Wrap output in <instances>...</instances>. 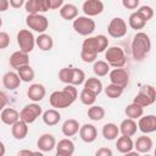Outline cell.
<instances>
[{
	"label": "cell",
	"mask_w": 156,
	"mask_h": 156,
	"mask_svg": "<svg viewBox=\"0 0 156 156\" xmlns=\"http://www.w3.org/2000/svg\"><path fill=\"white\" fill-rule=\"evenodd\" d=\"M1 26H2V20H1V17H0V28H1Z\"/></svg>",
	"instance_id": "52"
},
{
	"label": "cell",
	"mask_w": 156,
	"mask_h": 156,
	"mask_svg": "<svg viewBox=\"0 0 156 156\" xmlns=\"http://www.w3.org/2000/svg\"><path fill=\"white\" fill-rule=\"evenodd\" d=\"M96 56H98V54H94V52H90V51H87V50H83V49L80 50V58L85 63L94 62L96 60Z\"/></svg>",
	"instance_id": "42"
},
{
	"label": "cell",
	"mask_w": 156,
	"mask_h": 156,
	"mask_svg": "<svg viewBox=\"0 0 156 156\" xmlns=\"http://www.w3.org/2000/svg\"><path fill=\"white\" fill-rule=\"evenodd\" d=\"M108 77H110V82L117 85H121L123 88H126L129 83V72L123 68V67H117L113 68L112 71L108 72Z\"/></svg>",
	"instance_id": "11"
},
{
	"label": "cell",
	"mask_w": 156,
	"mask_h": 156,
	"mask_svg": "<svg viewBox=\"0 0 156 156\" xmlns=\"http://www.w3.org/2000/svg\"><path fill=\"white\" fill-rule=\"evenodd\" d=\"M139 2L140 0H122V5L127 9V10H135L139 7Z\"/></svg>",
	"instance_id": "44"
},
{
	"label": "cell",
	"mask_w": 156,
	"mask_h": 156,
	"mask_svg": "<svg viewBox=\"0 0 156 156\" xmlns=\"http://www.w3.org/2000/svg\"><path fill=\"white\" fill-rule=\"evenodd\" d=\"M17 74L20 77V79L22 82H26V83H29L34 79V76H35V72L34 69L30 67V65H24L22 67H20L17 69Z\"/></svg>",
	"instance_id": "32"
},
{
	"label": "cell",
	"mask_w": 156,
	"mask_h": 156,
	"mask_svg": "<svg viewBox=\"0 0 156 156\" xmlns=\"http://www.w3.org/2000/svg\"><path fill=\"white\" fill-rule=\"evenodd\" d=\"M60 16L66 21L74 20L78 16V7L73 4H65L60 7Z\"/></svg>",
	"instance_id": "27"
},
{
	"label": "cell",
	"mask_w": 156,
	"mask_h": 156,
	"mask_svg": "<svg viewBox=\"0 0 156 156\" xmlns=\"http://www.w3.org/2000/svg\"><path fill=\"white\" fill-rule=\"evenodd\" d=\"M21 79L15 71H9L2 76V84L7 90H16L21 85Z\"/></svg>",
	"instance_id": "19"
},
{
	"label": "cell",
	"mask_w": 156,
	"mask_h": 156,
	"mask_svg": "<svg viewBox=\"0 0 156 156\" xmlns=\"http://www.w3.org/2000/svg\"><path fill=\"white\" fill-rule=\"evenodd\" d=\"M78 91L77 88L72 84H66V87L62 90H55L49 96V102L51 107L56 110L69 107L77 99Z\"/></svg>",
	"instance_id": "1"
},
{
	"label": "cell",
	"mask_w": 156,
	"mask_h": 156,
	"mask_svg": "<svg viewBox=\"0 0 156 156\" xmlns=\"http://www.w3.org/2000/svg\"><path fill=\"white\" fill-rule=\"evenodd\" d=\"M24 9L28 15H34V13H40L39 9V1L38 0H27L24 2Z\"/></svg>",
	"instance_id": "39"
},
{
	"label": "cell",
	"mask_w": 156,
	"mask_h": 156,
	"mask_svg": "<svg viewBox=\"0 0 156 156\" xmlns=\"http://www.w3.org/2000/svg\"><path fill=\"white\" fill-rule=\"evenodd\" d=\"M11 134L16 140H23L28 134V123L18 119L11 126Z\"/></svg>",
	"instance_id": "21"
},
{
	"label": "cell",
	"mask_w": 156,
	"mask_h": 156,
	"mask_svg": "<svg viewBox=\"0 0 156 156\" xmlns=\"http://www.w3.org/2000/svg\"><path fill=\"white\" fill-rule=\"evenodd\" d=\"M9 62H10V66L17 71L20 67H22L24 65H29V55H28V52H24L22 50L15 51L10 56Z\"/></svg>",
	"instance_id": "16"
},
{
	"label": "cell",
	"mask_w": 156,
	"mask_h": 156,
	"mask_svg": "<svg viewBox=\"0 0 156 156\" xmlns=\"http://www.w3.org/2000/svg\"><path fill=\"white\" fill-rule=\"evenodd\" d=\"M105 110L102 106H99V105H91L89 108H88V117L91 119V121H95V122H99L101 121L104 117H105Z\"/></svg>",
	"instance_id": "35"
},
{
	"label": "cell",
	"mask_w": 156,
	"mask_h": 156,
	"mask_svg": "<svg viewBox=\"0 0 156 156\" xmlns=\"http://www.w3.org/2000/svg\"><path fill=\"white\" fill-rule=\"evenodd\" d=\"M46 90L45 87L43 84L39 83H34L32 85H29L28 90H27V96L33 101V102H39L45 98Z\"/></svg>",
	"instance_id": "18"
},
{
	"label": "cell",
	"mask_w": 156,
	"mask_h": 156,
	"mask_svg": "<svg viewBox=\"0 0 156 156\" xmlns=\"http://www.w3.org/2000/svg\"><path fill=\"white\" fill-rule=\"evenodd\" d=\"M26 24L28 26L29 29L40 33H44L48 27H49V20L41 15V13H34V15H28L26 17Z\"/></svg>",
	"instance_id": "7"
},
{
	"label": "cell",
	"mask_w": 156,
	"mask_h": 156,
	"mask_svg": "<svg viewBox=\"0 0 156 156\" xmlns=\"http://www.w3.org/2000/svg\"><path fill=\"white\" fill-rule=\"evenodd\" d=\"M119 134V128L117 124L110 122V123H106L104 127H102V136L106 139V140H115Z\"/></svg>",
	"instance_id": "30"
},
{
	"label": "cell",
	"mask_w": 156,
	"mask_h": 156,
	"mask_svg": "<svg viewBox=\"0 0 156 156\" xmlns=\"http://www.w3.org/2000/svg\"><path fill=\"white\" fill-rule=\"evenodd\" d=\"M35 45L41 50V51H50L54 46V40L49 34L40 33L35 38Z\"/></svg>",
	"instance_id": "26"
},
{
	"label": "cell",
	"mask_w": 156,
	"mask_h": 156,
	"mask_svg": "<svg viewBox=\"0 0 156 156\" xmlns=\"http://www.w3.org/2000/svg\"><path fill=\"white\" fill-rule=\"evenodd\" d=\"M17 44L20 46V50L29 54L35 46V38L29 29H21L17 33Z\"/></svg>",
	"instance_id": "8"
},
{
	"label": "cell",
	"mask_w": 156,
	"mask_h": 156,
	"mask_svg": "<svg viewBox=\"0 0 156 156\" xmlns=\"http://www.w3.org/2000/svg\"><path fill=\"white\" fill-rule=\"evenodd\" d=\"M71 74H72V67H63L58 72V79L65 84H69Z\"/></svg>",
	"instance_id": "41"
},
{
	"label": "cell",
	"mask_w": 156,
	"mask_h": 156,
	"mask_svg": "<svg viewBox=\"0 0 156 156\" xmlns=\"http://www.w3.org/2000/svg\"><path fill=\"white\" fill-rule=\"evenodd\" d=\"M124 113L128 118H132V119H138L139 117H141L144 115V107H141L140 105L138 104H129L127 105V107L124 108Z\"/></svg>",
	"instance_id": "31"
},
{
	"label": "cell",
	"mask_w": 156,
	"mask_h": 156,
	"mask_svg": "<svg viewBox=\"0 0 156 156\" xmlns=\"http://www.w3.org/2000/svg\"><path fill=\"white\" fill-rule=\"evenodd\" d=\"M37 146L43 152H50L56 146V139H55V136L52 134L44 133V134H41L39 136V139L37 141Z\"/></svg>",
	"instance_id": "14"
},
{
	"label": "cell",
	"mask_w": 156,
	"mask_h": 156,
	"mask_svg": "<svg viewBox=\"0 0 156 156\" xmlns=\"http://www.w3.org/2000/svg\"><path fill=\"white\" fill-rule=\"evenodd\" d=\"M119 133H122V135H127V136H133L135 135L136 130H138V124L134 119L132 118H126L121 122L119 124Z\"/></svg>",
	"instance_id": "23"
},
{
	"label": "cell",
	"mask_w": 156,
	"mask_h": 156,
	"mask_svg": "<svg viewBox=\"0 0 156 156\" xmlns=\"http://www.w3.org/2000/svg\"><path fill=\"white\" fill-rule=\"evenodd\" d=\"M84 80H85V73H84V71H82L80 68H73L72 67V74H71L69 84L77 87V85L83 84Z\"/></svg>",
	"instance_id": "38"
},
{
	"label": "cell",
	"mask_w": 156,
	"mask_h": 156,
	"mask_svg": "<svg viewBox=\"0 0 156 156\" xmlns=\"http://www.w3.org/2000/svg\"><path fill=\"white\" fill-rule=\"evenodd\" d=\"M10 45V35L6 32L0 30V50L6 49Z\"/></svg>",
	"instance_id": "43"
},
{
	"label": "cell",
	"mask_w": 156,
	"mask_h": 156,
	"mask_svg": "<svg viewBox=\"0 0 156 156\" xmlns=\"http://www.w3.org/2000/svg\"><path fill=\"white\" fill-rule=\"evenodd\" d=\"M105 60L110 65V67L117 68L123 67L127 62L126 54L122 48L119 46H110L105 50Z\"/></svg>",
	"instance_id": "4"
},
{
	"label": "cell",
	"mask_w": 156,
	"mask_h": 156,
	"mask_svg": "<svg viewBox=\"0 0 156 156\" xmlns=\"http://www.w3.org/2000/svg\"><path fill=\"white\" fill-rule=\"evenodd\" d=\"M6 152V149H5V144L0 140V156H4Z\"/></svg>",
	"instance_id": "50"
},
{
	"label": "cell",
	"mask_w": 156,
	"mask_h": 156,
	"mask_svg": "<svg viewBox=\"0 0 156 156\" xmlns=\"http://www.w3.org/2000/svg\"><path fill=\"white\" fill-rule=\"evenodd\" d=\"M93 72H94L95 76H98V77H105V76H107L108 72H110V65H108L106 61H102V60L94 61Z\"/></svg>",
	"instance_id": "34"
},
{
	"label": "cell",
	"mask_w": 156,
	"mask_h": 156,
	"mask_svg": "<svg viewBox=\"0 0 156 156\" xmlns=\"http://www.w3.org/2000/svg\"><path fill=\"white\" fill-rule=\"evenodd\" d=\"M41 113H43V111H41L40 105L37 104V102H32V104L26 105V106L21 110V112H20V119H22V121H24L26 123L30 124V123H33L38 117H40Z\"/></svg>",
	"instance_id": "9"
},
{
	"label": "cell",
	"mask_w": 156,
	"mask_h": 156,
	"mask_svg": "<svg viewBox=\"0 0 156 156\" xmlns=\"http://www.w3.org/2000/svg\"><path fill=\"white\" fill-rule=\"evenodd\" d=\"M41 118L46 126L52 127V126H56L61 121V113L56 108H49L41 113Z\"/></svg>",
	"instance_id": "24"
},
{
	"label": "cell",
	"mask_w": 156,
	"mask_h": 156,
	"mask_svg": "<svg viewBox=\"0 0 156 156\" xmlns=\"http://www.w3.org/2000/svg\"><path fill=\"white\" fill-rule=\"evenodd\" d=\"M143 17H144V20L147 22V21H150L152 17H154V9L151 7V6H149V5H144V6H140L138 10H136Z\"/></svg>",
	"instance_id": "40"
},
{
	"label": "cell",
	"mask_w": 156,
	"mask_h": 156,
	"mask_svg": "<svg viewBox=\"0 0 156 156\" xmlns=\"http://www.w3.org/2000/svg\"><path fill=\"white\" fill-rule=\"evenodd\" d=\"M152 146H154V141L146 134H144L141 136H138L135 143H134V149L139 154H147V152H150Z\"/></svg>",
	"instance_id": "20"
},
{
	"label": "cell",
	"mask_w": 156,
	"mask_h": 156,
	"mask_svg": "<svg viewBox=\"0 0 156 156\" xmlns=\"http://www.w3.org/2000/svg\"><path fill=\"white\" fill-rule=\"evenodd\" d=\"M128 24L132 29H135V30H140L145 27L146 24V21L144 20V17L138 12V11H134L133 13H130L129 18H128Z\"/></svg>",
	"instance_id": "29"
},
{
	"label": "cell",
	"mask_w": 156,
	"mask_h": 156,
	"mask_svg": "<svg viewBox=\"0 0 156 156\" xmlns=\"http://www.w3.org/2000/svg\"><path fill=\"white\" fill-rule=\"evenodd\" d=\"M29 154H34V152L30 151V150H21V151H18V155L20 156H22V155H29Z\"/></svg>",
	"instance_id": "51"
},
{
	"label": "cell",
	"mask_w": 156,
	"mask_h": 156,
	"mask_svg": "<svg viewBox=\"0 0 156 156\" xmlns=\"http://www.w3.org/2000/svg\"><path fill=\"white\" fill-rule=\"evenodd\" d=\"M151 50L150 37L144 32H138L132 41V55L135 61H143Z\"/></svg>",
	"instance_id": "2"
},
{
	"label": "cell",
	"mask_w": 156,
	"mask_h": 156,
	"mask_svg": "<svg viewBox=\"0 0 156 156\" xmlns=\"http://www.w3.org/2000/svg\"><path fill=\"white\" fill-rule=\"evenodd\" d=\"M96 156H112V150L108 147H100L95 152Z\"/></svg>",
	"instance_id": "46"
},
{
	"label": "cell",
	"mask_w": 156,
	"mask_h": 156,
	"mask_svg": "<svg viewBox=\"0 0 156 156\" xmlns=\"http://www.w3.org/2000/svg\"><path fill=\"white\" fill-rule=\"evenodd\" d=\"M7 102H9V98H7V95H6L4 91L0 90V111L4 110V108L6 107Z\"/></svg>",
	"instance_id": "47"
},
{
	"label": "cell",
	"mask_w": 156,
	"mask_h": 156,
	"mask_svg": "<svg viewBox=\"0 0 156 156\" xmlns=\"http://www.w3.org/2000/svg\"><path fill=\"white\" fill-rule=\"evenodd\" d=\"M116 149L118 150V152L121 154H127L128 151L133 150L134 149V143L132 140L130 136H127V135H122L117 139V143H116Z\"/></svg>",
	"instance_id": "28"
},
{
	"label": "cell",
	"mask_w": 156,
	"mask_h": 156,
	"mask_svg": "<svg viewBox=\"0 0 156 156\" xmlns=\"http://www.w3.org/2000/svg\"><path fill=\"white\" fill-rule=\"evenodd\" d=\"M79 136L84 143H93L95 141V139L98 138V130L95 128L94 124L90 123H85L83 126L79 127Z\"/></svg>",
	"instance_id": "15"
},
{
	"label": "cell",
	"mask_w": 156,
	"mask_h": 156,
	"mask_svg": "<svg viewBox=\"0 0 156 156\" xmlns=\"http://www.w3.org/2000/svg\"><path fill=\"white\" fill-rule=\"evenodd\" d=\"M79 127H80V124H79V122L77 119L69 118V119H66L63 122V124L61 127V130H62L65 136H73V135H76L78 133Z\"/></svg>",
	"instance_id": "25"
},
{
	"label": "cell",
	"mask_w": 156,
	"mask_h": 156,
	"mask_svg": "<svg viewBox=\"0 0 156 156\" xmlns=\"http://www.w3.org/2000/svg\"><path fill=\"white\" fill-rule=\"evenodd\" d=\"M138 129L144 134H150L156 130V116L146 115L138 118Z\"/></svg>",
	"instance_id": "13"
},
{
	"label": "cell",
	"mask_w": 156,
	"mask_h": 156,
	"mask_svg": "<svg viewBox=\"0 0 156 156\" xmlns=\"http://www.w3.org/2000/svg\"><path fill=\"white\" fill-rule=\"evenodd\" d=\"M0 119L6 126H12L15 122L20 119V112L12 107H5L4 110H1Z\"/></svg>",
	"instance_id": "22"
},
{
	"label": "cell",
	"mask_w": 156,
	"mask_h": 156,
	"mask_svg": "<svg viewBox=\"0 0 156 156\" xmlns=\"http://www.w3.org/2000/svg\"><path fill=\"white\" fill-rule=\"evenodd\" d=\"M10 6L9 0H0V12H5Z\"/></svg>",
	"instance_id": "49"
},
{
	"label": "cell",
	"mask_w": 156,
	"mask_h": 156,
	"mask_svg": "<svg viewBox=\"0 0 156 156\" xmlns=\"http://www.w3.org/2000/svg\"><path fill=\"white\" fill-rule=\"evenodd\" d=\"M107 33L112 38H122L127 34V23L121 17H115L110 21L107 26Z\"/></svg>",
	"instance_id": "10"
},
{
	"label": "cell",
	"mask_w": 156,
	"mask_h": 156,
	"mask_svg": "<svg viewBox=\"0 0 156 156\" xmlns=\"http://www.w3.org/2000/svg\"><path fill=\"white\" fill-rule=\"evenodd\" d=\"M96 96L98 95L94 91H91L90 89H88V88H83L80 94H79V99H80L82 104H84L87 106L94 105V102L96 101Z\"/></svg>",
	"instance_id": "36"
},
{
	"label": "cell",
	"mask_w": 156,
	"mask_h": 156,
	"mask_svg": "<svg viewBox=\"0 0 156 156\" xmlns=\"http://www.w3.org/2000/svg\"><path fill=\"white\" fill-rule=\"evenodd\" d=\"M50 10H57L63 5V0H48Z\"/></svg>",
	"instance_id": "45"
},
{
	"label": "cell",
	"mask_w": 156,
	"mask_h": 156,
	"mask_svg": "<svg viewBox=\"0 0 156 156\" xmlns=\"http://www.w3.org/2000/svg\"><path fill=\"white\" fill-rule=\"evenodd\" d=\"M9 2H10V6L13 9H21L24 5L26 0H9Z\"/></svg>",
	"instance_id": "48"
},
{
	"label": "cell",
	"mask_w": 156,
	"mask_h": 156,
	"mask_svg": "<svg viewBox=\"0 0 156 156\" xmlns=\"http://www.w3.org/2000/svg\"><path fill=\"white\" fill-rule=\"evenodd\" d=\"M155 100H156V91H155L154 85L146 84L140 88L139 93L134 96L133 102L140 105L141 107H146V106L152 105L155 102Z\"/></svg>",
	"instance_id": "5"
},
{
	"label": "cell",
	"mask_w": 156,
	"mask_h": 156,
	"mask_svg": "<svg viewBox=\"0 0 156 156\" xmlns=\"http://www.w3.org/2000/svg\"><path fill=\"white\" fill-rule=\"evenodd\" d=\"M73 29L80 34V35H90L94 30H95V21L91 20V17H88V16H77L74 20H73Z\"/></svg>",
	"instance_id": "6"
},
{
	"label": "cell",
	"mask_w": 156,
	"mask_h": 156,
	"mask_svg": "<svg viewBox=\"0 0 156 156\" xmlns=\"http://www.w3.org/2000/svg\"><path fill=\"white\" fill-rule=\"evenodd\" d=\"M104 4L101 0H85L83 2V6H82V10L84 12L85 16L88 17H94V16H98L100 15L102 11H104Z\"/></svg>",
	"instance_id": "12"
},
{
	"label": "cell",
	"mask_w": 156,
	"mask_h": 156,
	"mask_svg": "<svg viewBox=\"0 0 156 156\" xmlns=\"http://www.w3.org/2000/svg\"><path fill=\"white\" fill-rule=\"evenodd\" d=\"M84 88H88L90 89L91 91H94L96 95H99L101 91H102V82L96 78V77H89V78H85L84 80Z\"/></svg>",
	"instance_id": "33"
},
{
	"label": "cell",
	"mask_w": 156,
	"mask_h": 156,
	"mask_svg": "<svg viewBox=\"0 0 156 156\" xmlns=\"http://www.w3.org/2000/svg\"><path fill=\"white\" fill-rule=\"evenodd\" d=\"M56 155L57 156H72L74 154V143L68 139V138H65V139H61L56 146Z\"/></svg>",
	"instance_id": "17"
},
{
	"label": "cell",
	"mask_w": 156,
	"mask_h": 156,
	"mask_svg": "<svg viewBox=\"0 0 156 156\" xmlns=\"http://www.w3.org/2000/svg\"><path fill=\"white\" fill-rule=\"evenodd\" d=\"M104 90H105V94H106L107 98H110V99H117V98H119L123 94L124 88L121 87V85L110 83L106 88H104Z\"/></svg>",
	"instance_id": "37"
},
{
	"label": "cell",
	"mask_w": 156,
	"mask_h": 156,
	"mask_svg": "<svg viewBox=\"0 0 156 156\" xmlns=\"http://www.w3.org/2000/svg\"><path fill=\"white\" fill-rule=\"evenodd\" d=\"M107 48H108V39L104 34H99L95 37H88L87 39H84L82 44L83 50H87L94 54L104 52Z\"/></svg>",
	"instance_id": "3"
}]
</instances>
